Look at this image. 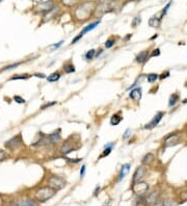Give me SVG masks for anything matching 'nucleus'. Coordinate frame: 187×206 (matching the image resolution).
Segmentation results:
<instances>
[{
	"label": "nucleus",
	"mask_w": 187,
	"mask_h": 206,
	"mask_svg": "<svg viewBox=\"0 0 187 206\" xmlns=\"http://www.w3.org/2000/svg\"><path fill=\"white\" fill-rule=\"evenodd\" d=\"M159 54H160V50L157 48V49H155V50H154V52L152 53L151 56H158Z\"/></svg>",
	"instance_id": "nucleus-41"
},
{
	"label": "nucleus",
	"mask_w": 187,
	"mask_h": 206,
	"mask_svg": "<svg viewBox=\"0 0 187 206\" xmlns=\"http://www.w3.org/2000/svg\"><path fill=\"white\" fill-rule=\"evenodd\" d=\"M95 55H96V50L92 49V50H90V51H87V52H86L85 58H86V60H93Z\"/></svg>",
	"instance_id": "nucleus-29"
},
{
	"label": "nucleus",
	"mask_w": 187,
	"mask_h": 206,
	"mask_svg": "<svg viewBox=\"0 0 187 206\" xmlns=\"http://www.w3.org/2000/svg\"><path fill=\"white\" fill-rule=\"evenodd\" d=\"M55 194H56L55 189L51 188L50 186H44L36 192V198L40 202H46L49 199L54 197Z\"/></svg>",
	"instance_id": "nucleus-1"
},
{
	"label": "nucleus",
	"mask_w": 187,
	"mask_h": 206,
	"mask_svg": "<svg viewBox=\"0 0 187 206\" xmlns=\"http://www.w3.org/2000/svg\"><path fill=\"white\" fill-rule=\"evenodd\" d=\"M8 158V155H6L5 151H3V150H0V163L1 161H3L4 159Z\"/></svg>",
	"instance_id": "nucleus-32"
},
{
	"label": "nucleus",
	"mask_w": 187,
	"mask_h": 206,
	"mask_svg": "<svg viewBox=\"0 0 187 206\" xmlns=\"http://www.w3.org/2000/svg\"><path fill=\"white\" fill-rule=\"evenodd\" d=\"M140 21H141V19H140V17H136L134 19V21H133V26H136V24H138V23H140Z\"/></svg>",
	"instance_id": "nucleus-38"
},
{
	"label": "nucleus",
	"mask_w": 187,
	"mask_h": 206,
	"mask_svg": "<svg viewBox=\"0 0 187 206\" xmlns=\"http://www.w3.org/2000/svg\"><path fill=\"white\" fill-rule=\"evenodd\" d=\"M114 44H116V40H114V37H109V39L106 41V43H105V47H106V48H111Z\"/></svg>",
	"instance_id": "nucleus-28"
},
{
	"label": "nucleus",
	"mask_w": 187,
	"mask_h": 206,
	"mask_svg": "<svg viewBox=\"0 0 187 206\" xmlns=\"http://www.w3.org/2000/svg\"><path fill=\"white\" fill-rule=\"evenodd\" d=\"M129 97L133 101H139L141 99V88H134L129 93Z\"/></svg>",
	"instance_id": "nucleus-9"
},
{
	"label": "nucleus",
	"mask_w": 187,
	"mask_h": 206,
	"mask_svg": "<svg viewBox=\"0 0 187 206\" xmlns=\"http://www.w3.org/2000/svg\"><path fill=\"white\" fill-rule=\"evenodd\" d=\"M148 57H149V51L148 50H144L142 51V52H140L138 55L136 56V62L139 63V64H144V63H146L147 60H148Z\"/></svg>",
	"instance_id": "nucleus-13"
},
{
	"label": "nucleus",
	"mask_w": 187,
	"mask_h": 206,
	"mask_svg": "<svg viewBox=\"0 0 187 206\" xmlns=\"http://www.w3.org/2000/svg\"><path fill=\"white\" fill-rule=\"evenodd\" d=\"M74 147L72 146L70 143H65L64 145H62V147H60V149H59V151H60V153H62V154H65V155H67V154H69V153H71L72 151H74Z\"/></svg>",
	"instance_id": "nucleus-11"
},
{
	"label": "nucleus",
	"mask_w": 187,
	"mask_h": 206,
	"mask_svg": "<svg viewBox=\"0 0 187 206\" xmlns=\"http://www.w3.org/2000/svg\"><path fill=\"white\" fill-rule=\"evenodd\" d=\"M183 103H187V99H185V100H184V101H183Z\"/></svg>",
	"instance_id": "nucleus-44"
},
{
	"label": "nucleus",
	"mask_w": 187,
	"mask_h": 206,
	"mask_svg": "<svg viewBox=\"0 0 187 206\" xmlns=\"http://www.w3.org/2000/svg\"><path fill=\"white\" fill-rule=\"evenodd\" d=\"M59 78H60L59 72H54V73L50 74L48 77H47V80H48L49 82H56Z\"/></svg>",
	"instance_id": "nucleus-21"
},
{
	"label": "nucleus",
	"mask_w": 187,
	"mask_h": 206,
	"mask_svg": "<svg viewBox=\"0 0 187 206\" xmlns=\"http://www.w3.org/2000/svg\"><path fill=\"white\" fill-rule=\"evenodd\" d=\"M163 114H163L162 111H158L157 114H155V117L153 118V120L151 121V123L147 124L146 127H144V128H147V129H152V128H154L155 126H157L158 123L161 121V119H162Z\"/></svg>",
	"instance_id": "nucleus-7"
},
{
	"label": "nucleus",
	"mask_w": 187,
	"mask_h": 206,
	"mask_svg": "<svg viewBox=\"0 0 187 206\" xmlns=\"http://www.w3.org/2000/svg\"><path fill=\"white\" fill-rule=\"evenodd\" d=\"M14 206H39L36 202H34L33 200H29V199H27V200H22L20 201V202L16 203Z\"/></svg>",
	"instance_id": "nucleus-17"
},
{
	"label": "nucleus",
	"mask_w": 187,
	"mask_h": 206,
	"mask_svg": "<svg viewBox=\"0 0 187 206\" xmlns=\"http://www.w3.org/2000/svg\"><path fill=\"white\" fill-rule=\"evenodd\" d=\"M160 22H161V17H157V16H153L151 19L149 20V25L151 27H159L160 26Z\"/></svg>",
	"instance_id": "nucleus-16"
},
{
	"label": "nucleus",
	"mask_w": 187,
	"mask_h": 206,
	"mask_svg": "<svg viewBox=\"0 0 187 206\" xmlns=\"http://www.w3.org/2000/svg\"><path fill=\"white\" fill-rule=\"evenodd\" d=\"M130 167H131L130 163H125V165H123V167L121 169L120 174H119V178H118L119 181H121L122 179H124V178L126 177V175L128 174V172H129V170H130Z\"/></svg>",
	"instance_id": "nucleus-12"
},
{
	"label": "nucleus",
	"mask_w": 187,
	"mask_h": 206,
	"mask_svg": "<svg viewBox=\"0 0 187 206\" xmlns=\"http://www.w3.org/2000/svg\"><path fill=\"white\" fill-rule=\"evenodd\" d=\"M82 37H83V34H79V36H77L76 37H74V39H73V41H72V43H71V44H75L77 41H79V40H80Z\"/></svg>",
	"instance_id": "nucleus-36"
},
{
	"label": "nucleus",
	"mask_w": 187,
	"mask_h": 206,
	"mask_svg": "<svg viewBox=\"0 0 187 206\" xmlns=\"http://www.w3.org/2000/svg\"><path fill=\"white\" fill-rule=\"evenodd\" d=\"M62 43H64V41H60L59 43H57V44H54V45H52V50H54V49L59 48V47L62 45Z\"/></svg>",
	"instance_id": "nucleus-37"
},
{
	"label": "nucleus",
	"mask_w": 187,
	"mask_h": 206,
	"mask_svg": "<svg viewBox=\"0 0 187 206\" xmlns=\"http://www.w3.org/2000/svg\"><path fill=\"white\" fill-rule=\"evenodd\" d=\"M130 135H131V129H127V130L125 131V133H124L123 139H124V140L129 139V137H130Z\"/></svg>",
	"instance_id": "nucleus-33"
},
{
	"label": "nucleus",
	"mask_w": 187,
	"mask_h": 206,
	"mask_svg": "<svg viewBox=\"0 0 187 206\" xmlns=\"http://www.w3.org/2000/svg\"><path fill=\"white\" fill-rule=\"evenodd\" d=\"M122 121V117L119 116V114H113V116L111 117L110 119V124L111 125H118V124H120V122Z\"/></svg>",
	"instance_id": "nucleus-24"
},
{
	"label": "nucleus",
	"mask_w": 187,
	"mask_h": 206,
	"mask_svg": "<svg viewBox=\"0 0 187 206\" xmlns=\"http://www.w3.org/2000/svg\"><path fill=\"white\" fill-rule=\"evenodd\" d=\"M158 78H159V75L156 74V73H151V74H149L148 76H147L148 81H149V82H151V83L154 82V81H156Z\"/></svg>",
	"instance_id": "nucleus-26"
},
{
	"label": "nucleus",
	"mask_w": 187,
	"mask_h": 206,
	"mask_svg": "<svg viewBox=\"0 0 187 206\" xmlns=\"http://www.w3.org/2000/svg\"><path fill=\"white\" fill-rule=\"evenodd\" d=\"M146 174H147V168L144 167V166H139V167L135 170L134 174H133L132 182H133V183L140 182L142 178L146 176Z\"/></svg>",
	"instance_id": "nucleus-4"
},
{
	"label": "nucleus",
	"mask_w": 187,
	"mask_h": 206,
	"mask_svg": "<svg viewBox=\"0 0 187 206\" xmlns=\"http://www.w3.org/2000/svg\"><path fill=\"white\" fill-rule=\"evenodd\" d=\"M40 134H41V137H42V139L37 140L36 143H33V144H32V146H33V147H40V146H44V145H46L47 143L49 142V139H48V137H45V135H44L43 133H40Z\"/></svg>",
	"instance_id": "nucleus-19"
},
{
	"label": "nucleus",
	"mask_w": 187,
	"mask_h": 206,
	"mask_svg": "<svg viewBox=\"0 0 187 206\" xmlns=\"http://www.w3.org/2000/svg\"><path fill=\"white\" fill-rule=\"evenodd\" d=\"M87 5L88 3H84L75 11V15H76L77 18L84 20V19L88 17V15H90V8H87Z\"/></svg>",
	"instance_id": "nucleus-5"
},
{
	"label": "nucleus",
	"mask_w": 187,
	"mask_h": 206,
	"mask_svg": "<svg viewBox=\"0 0 187 206\" xmlns=\"http://www.w3.org/2000/svg\"><path fill=\"white\" fill-rule=\"evenodd\" d=\"M53 8V3L51 1H42L39 4V9L41 13L46 14Z\"/></svg>",
	"instance_id": "nucleus-8"
},
{
	"label": "nucleus",
	"mask_w": 187,
	"mask_h": 206,
	"mask_svg": "<svg viewBox=\"0 0 187 206\" xmlns=\"http://www.w3.org/2000/svg\"><path fill=\"white\" fill-rule=\"evenodd\" d=\"M14 100H15L17 103H20V104H22V103H25V100L23 99L22 97H20V96H14Z\"/></svg>",
	"instance_id": "nucleus-31"
},
{
	"label": "nucleus",
	"mask_w": 187,
	"mask_h": 206,
	"mask_svg": "<svg viewBox=\"0 0 187 206\" xmlns=\"http://www.w3.org/2000/svg\"><path fill=\"white\" fill-rule=\"evenodd\" d=\"M149 189V185L146 182H137V183H133L132 191L137 195H142Z\"/></svg>",
	"instance_id": "nucleus-6"
},
{
	"label": "nucleus",
	"mask_w": 187,
	"mask_h": 206,
	"mask_svg": "<svg viewBox=\"0 0 187 206\" xmlns=\"http://www.w3.org/2000/svg\"><path fill=\"white\" fill-rule=\"evenodd\" d=\"M64 71H65L67 74L73 73V72H75V67H74V65L72 64V63H68V64H65V65L64 66Z\"/></svg>",
	"instance_id": "nucleus-23"
},
{
	"label": "nucleus",
	"mask_w": 187,
	"mask_h": 206,
	"mask_svg": "<svg viewBox=\"0 0 187 206\" xmlns=\"http://www.w3.org/2000/svg\"><path fill=\"white\" fill-rule=\"evenodd\" d=\"M114 146V143H109V144L105 145L104 146V152H103V154L101 155V157H104V156H107L110 154V152L112 151V148H113Z\"/></svg>",
	"instance_id": "nucleus-20"
},
{
	"label": "nucleus",
	"mask_w": 187,
	"mask_h": 206,
	"mask_svg": "<svg viewBox=\"0 0 187 206\" xmlns=\"http://www.w3.org/2000/svg\"><path fill=\"white\" fill-rule=\"evenodd\" d=\"M165 146L170 147V146H175V145L179 144V137L176 134H170V137H167L166 140H165Z\"/></svg>",
	"instance_id": "nucleus-10"
},
{
	"label": "nucleus",
	"mask_w": 187,
	"mask_h": 206,
	"mask_svg": "<svg viewBox=\"0 0 187 206\" xmlns=\"http://www.w3.org/2000/svg\"><path fill=\"white\" fill-rule=\"evenodd\" d=\"M55 103H56V101H53V102H50V103H46V104L42 105V107H41V108H42V109H45V108H47V107L53 106V105H54Z\"/></svg>",
	"instance_id": "nucleus-34"
},
{
	"label": "nucleus",
	"mask_w": 187,
	"mask_h": 206,
	"mask_svg": "<svg viewBox=\"0 0 187 206\" xmlns=\"http://www.w3.org/2000/svg\"><path fill=\"white\" fill-rule=\"evenodd\" d=\"M29 74H22V75H15L14 77H11V80H18V79H27L29 78Z\"/></svg>",
	"instance_id": "nucleus-27"
},
{
	"label": "nucleus",
	"mask_w": 187,
	"mask_h": 206,
	"mask_svg": "<svg viewBox=\"0 0 187 206\" xmlns=\"http://www.w3.org/2000/svg\"><path fill=\"white\" fill-rule=\"evenodd\" d=\"M21 145H23V140H22L21 134H18V135H16V137H11V140H8V142L5 143V147L9 150L18 149Z\"/></svg>",
	"instance_id": "nucleus-3"
},
{
	"label": "nucleus",
	"mask_w": 187,
	"mask_h": 206,
	"mask_svg": "<svg viewBox=\"0 0 187 206\" xmlns=\"http://www.w3.org/2000/svg\"><path fill=\"white\" fill-rule=\"evenodd\" d=\"M158 196H159V194L157 193V192H153V193H151L146 198L147 204L151 205V204H154V203H156V202H157V200H158Z\"/></svg>",
	"instance_id": "nucleus-15"
},
{
	"label": "nucleus",
	"mask_w": 187,
	"mask_h": 206,
	"mask_svg": "<svg viewBox=\"0 0 187 206\" xmlns=\"http://www.w3.org/2000/svg\"><path fill=\"white\" fill-rule=\"evenodd\" d=\"M154 155L152 153H148V154H146V155L144 156V158H142V163L144 165H150V163H152V161L154 160Z\"/></svg>",
	"instance_id": "nucleus-22"
},
{
	"label": "nucleus",
	"mask_w": 187,
	"mask_h": 206,
	"mask_svg": "<svg viewBox=\"0 0 187 206\" xmlns=\"http://www.w3.org/2000/svg\"><path fill=\"white\" fill-rule=\"evenodd\" d=\"M85 169H86L85 166H82V167H81V170H80V177H83V176H84V174H85Z\"/></svg>",
	"instance_id": "nucleus-40"
},
{
	"label": "nucleus",
	"mask_w": 187,
	"mask_h": 206,
	"mask_svg": "<svg viewBox=\"0 0 187 206\" xmlns=\"http://www.w3.org/2000/svg\"><path fill=\"white\" fill-rule=\"evenodd\" d=\"M178 100H179V96H178L177 94H173V95L170 96V98L168 105H170V106H174V105L177 103Z\"/></svg>",
	"instance_id": "nucleus-25"
},
{
	"label": "nucleus",
	"mask_w": 187,
	"mask_h": 206,
	"mask_svg": "<svg viewBox=\"0 0 187 206\" xmlns=\"http://www.w3.org/2000/svg\"><path fill=\"white\" fill-rule=\"evenodd\" d=\"M100 24V20H98V21H95V22H93V23H90V24H88L87 26L86 27H84L83 29H82V31L80 32V34H86V32H88V31H90V30H93V29H95L96 27L98 26V25Z\"/></svg>",
	"instance_id": "nucleus-18"
},
{
	"label": "nucleus",
	"mask_w": 187,
	"mask_h": 206,
	"mask_svg": "<svg viewBox=\"0 0 187 206\" xmlns=\"http://www.w3.org/2000/svg\"><path fill=\"white\" fill-rule=\"evenodd\" d=\"M102 51H103V50H102V49H100V50H99V52H98V53H97V54H96V55H95V56H96V57H98V56H99L100 54H101V53H102Z\"/></svg>",
	"instance_id": "nucleus-43"
},
{
	"label": "nucleus",
	"mask_w": 187,
	"mask_h": 206,
	"mask_svg": "<svg viewBox=\"0 0 187 206\" xmlns=\"http://www.w3.org/2000/svg\"><path fill=\"white\" fill-rule=\"evenodd\" d=\"M34 76H36V77H40V78H45L46 75L43 74V73H36V74H34Z\"/></svg>",
	"instance_id": "nucleus-42"
},
{
	"label": "nucleus",
	"mask_w": 187,
	"mask_h": 206,
	"mask_svg": "<svg viewBox=\"0 0 187 206\" xmlns=\"http://www.w3.org/2000/svg\"><path fill=\"white\" fill-rule=\"evenodd\" d=\"M59 129L57 131H54L53 133H51V134H49L48 139H49V142H51L52 144H55V143H58L60 140H62V137H60V133H59Z\"/></svg>",
	"instance_id": "nucleus-14"
},
{
	"label": "nucleus",
	"mask_w": 187,
	"mask_h": 206,
	"mask_svg": "<svg viewBox=\"0 0 187 206\" xmlns=\"http://www.w3.org/2000/svg\"><path fill=\"white\" fill-rule=\"evenodd\" d=\"M68 161H70V163H79V161H81L82 159L81 158H76V159H73V158H65Z\"/></svg>",
	"instance_id": "nucleus-35"
},
{
	"label": "nucleus",
	"mask_w": 187,
	"mask_h": 206,
	"mask_svg": "<svg viewBox=\"0 0 187 206\" xmlns=\"http://www.w3.org/2000/svg\"><path fill=\"white\" fill-rule=\"evenodd\" d=\"M168 76H170V72L166 71L165 73H162V74H161L159 78H160V79H164V78H166V77H168Z\"/></svg>",
	"instance_id": "nucleus-39"
},
{
	"label": "nucleus",
	"mask_w": 187,
	"mask_h": 206,
	"mask_svg": "<svg viewBox=\"0 0 187 206\" xmlns=\"http://www.w3.org/2000/svg\"><path fill=\"white\" fill-rule=\"evenodd\" d=\"M19 65H21V63H15V64H11V65L5 66V67H3V68L1 69V72H2V71H5V70H11V69H13V68H16V67H18Z\"/></svg>",
	"instance_id": "nucleus-30"
},
{
	"label": "nucleus",
	"mask_w": 187,
	"mask_h": 206,
	"mask_svg": "<svg viewBox=\"0 0 187 206\" xmlns=\"http://www.w3.org/2000/svg\"><path fill=\"white\" fill-rule=\"evenodd\" d=\"M65 180L64 178L56 176V175H53L48 179V186H50L51 188L55 189V191H58V189H62L65 186Z\"/></svg>",
	"instance_id": "nucleus-2"
}]
</instances>
